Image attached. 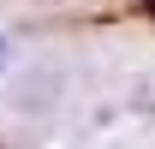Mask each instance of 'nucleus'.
I'll use <instances>...</instances> for the list:
<instances>
[{"label": "nucleus", "mask_w": 155, "mask_h": 149, "mask_svg": "<svg viewBox=\"0 0 155 149\" xmlns=\"http://www.w3.org/2000/svg\"><path fill=\"white\" fill-rule=\"evenodd\" d=\"M0 66H6V42H0Z\"/></svg>", "instance_id": "f257e3e1"}]
</instances>
